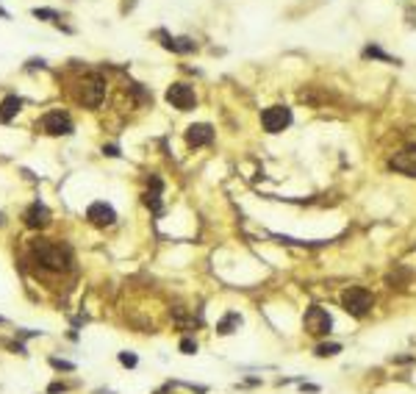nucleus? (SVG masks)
<instances>
[{"label":"nucleus","mask_w":416,"mask_h":394,"mask_svg":"<svg viewBox=\"0 0 416 394\" xmlns=\"http://www.w3.org/2000/svg\"><path fill=\"white\" fill-rule=\"evenodd\" d=\"M31 250H34L36 261L45 264V267L53 269V272H64V269H70V253H67L64 247L53 245V242L39 239V242H34V247H31Z\"/></svg>","instance_id":"nucleus-1"},{"label":"nucleus","mask_w":416,"mask_h":394,"mask_svg":"<svg viewBox=\"0 0 416 394\" xmlns=\"http://www.w3.org/2000/svg\"><path fill=\"white\" fill-rule=\"evenodd\" d=\"M103 153L111 155V158H117V155H119V147H117V144H108V147H103Z\"/></svg>","instance_id":"nucleus-23"},{"label":"nucleus","mask_w":416,"mask_h":394,"mask_svg":"<svg viewBox=\"0 0 416 394\" xmlns=\"http://www.w3.org/2000/svg\"><path fill=\"white\" fill-rule=\"evenodd\" d=\"M67 388H70L67 383H53V386H50L48 391H50V394H59V391H67Z\"/></svg>","instance_id":"nucleus-22"},{"label":"nucleus","mask_w":416,"mask_h":394,"mask_svg":"<svg viewBox=\"0 0 416 394\" xmlns=\"http://www.w3.org/2000/svg\"><path fill=\"white\" fill-rule=\"evenodd\" d=\"M239 325H242V314H236V311H231V314H225V317L217 322V333L220 336H231L239 330Z\"/></svg>","instance_id":"nucleus-14"},{"label":"nucleus","mask_w":416,"mask_h":394,"mask_svg":"<svg viewBox=\"0 0 416 394\" xmlns=\"http://www.w3.org/2000/svg\"><path fill=\"white\" fill-rule=\"evenodd\" d=\"M150 183H153V191H147V194H144V203H147L155 214H161V180L153 178Z\"/></svg>","instance_id":"nucleus-15"},{"label":"nucleus","mask_w":416,"mask_h":394,"mask_svg":"<svg viewBox=\"0 0 416 394\" xmlns=\"http://www.w3.org/2000/svg\"><path fill=\"white\" fill-rule=\"evenodd\" d=\"M388 167L402 172V175H408V178H416V144H408V147H402L399 153H394Z\"/></svg>","instance_id":"nucleus-8"},{"label":"nucleus","mask_w":416,"mask_h":394,"mask_svg":"<svg viewBox=\"0 0 416 394\" xmlns=\"http://www.w3.org/2000/svg\"><path fill=\"white\" fill-rule=\"evenodd\" d=\"M303 325H305V333H311V336H327L333 330V317L325 308H319V305H311L305 311Z\"/></svg>","instance_id":"nucleus-3"},{"label":"nucleus","mask_w":416,"mask_h":394,"mask_svg":"<svg viewBox=\"0 0 416 394\" xmlns=\"http://www.w3.org/2000/svg\"><path fill=\"white\" fill-rule=\"evenodd\" d=\"M106 97V81H103L100 75H86L83 78V84H81V100L86 103V106H100V100Z\"/></svg>","instance_id":"nucleus-6"},{"label":"nucleus","mask_w":416,"mask_h":394,"mask_svg":"<svg viewBox=\"0 0 416 394\" xmlns=\"http://www.w3.org/2000/svg\"><path fill=\"white\" fill-rule=\"evenodd\" d=\"M20 108H23V100H20L17 95H9V97H3V103H0V122H9V120H14Z\"/></svg>","instance_id":"nucleus-13"},{"label":"nucleus","mask_w":416,"mask_h":394,"mask_svg":"<svg viewBox=\"0 0 416 394\" xmlns=\"http://www.w3.org/2000/svg\"><path fill=\"white\" fill-rule=\"evenodd\" d=\"M34 17L36 20H59V14L53 9H34Z\"/></svg>","instance_id":"nucleus-18"},{"label":"nucleus","mask_w":416,"mask_h":394,"mask_svg":"<svg viewBox=\"0 0 416 394\" xmlns=\"http://www.w3.org/2000/svg\"><path fill=\"white\" fill-rule=\"evenodd\" d=\"M50 222V214L42 203H34L28 211H25V225L28 228H45Z\"/></svg>","instance_id":"nucleus-11"},{"label":"nucleus","mask_w":416,"mask_h":394,"mask_svg":"<svg viewBox=\"0 0 416 394\" xmlns=\"http://www.w3.org/2000/svg\"><path fill=\"white\" fill-rule=\"evenodd\" d=\"M186 142L189 147H202V144H211L214 142V128L208 122H197V125L186 128Z\"/></svg>","instance_id":"nucleus-10"},{"label":"nucleus","mask_w":416,"mask_h":394,"mask_svg":"<svg viewBox=\"0 0 416 394\" xmlns=\"http://www.w3.org/2000/svg\"><path fill=\"white\" fill-rule=\"evenodd\" d=\"M42 131L50 136H67L72 133V120L67 111H48L42 117Z\"/></svg>","instance_id":"nucleus-7"},{"label":"nucleus","mask_w":416,"mask_h":394,"mask_svg":"<svg viewBox=\"0 0 416 394\" xmlns=\"http://www.w3.org/2000/svg\"><path fill=\"white\" fill-rule=\"evenodd\" d=\"M86 220L97 228H108V225L117 222V211H114L108 203H100V200H97V203H92L89 209H86Z\"/></svg>","instance_id":"nucleus-9"},{"label":"nucleus","mask_w":416,"mask_h":394,"mask_svg":"<svg viewBox=\"0 0 416 394\" xmlns=\"http://www.w3.org/2000/svg\"><path fill=\"white\" fill-rule=\"evenodd\" d=\"M316 355H319V358H330V355H339L341 352V344L339 341H325V344H316Z\"/></svg>","instance_id":"nucleus-16"},{"label":"nucleus","mask_w":416,"mask_h":394,"mask_svg":"<svg viewBox=\"0 0 416 394\" xmlns=\"http://www.w3.org/2000/svg\"><path fill=\"white\" fill-rule=\"evenodd\" d=\"M50 366H56V369H64V372H72V369H75V364H70V361H61V358H50Z\"/></svg>","instance_id":"nucleus-21"},{"label":"nucleus","mask_w":416,"mask_h":394,"mask_svg":"<svg viewBox=\"0 0 416 394\" xmlns=\"http://www.w3.org/2000/svg\"><path fill=\"white\" fill-rule=\"evenodd\" d=\"M363 59H380V61H394V64H399L397 59H391L388 53H383L377 45H369V48H363Z\"/></svg>","instance_id":"nucleus-17"},{"label":"nucleus","mask_w":416,"mask_h":394,"mask_svg":"<svg viewBox=\"0 0 416 394\" xmlns=\"http://www.w3.org/2000/svg\"><path fill=\"white\" fill-rule=\"evenodd\" d=\"M341 305H344V311L347 314H352V317H366L369 311H372V305H374V300H372V294L366 292V289H361V286H350L344 294H341Z\"/></svg>","instance_id":"nucleus-2"},{"label":"nucleus","mask_w":416,"mask_h":394,"mask_svg":"<svg viewBox=\"0 0 416 394\" xmlns=\"http://www.w3.org/2000/svg\"><path fill=\"white\" fill-rule=\"evenodd\" d=\"M119 364H122V366H136V364H139V358L133 355V352L125 350V352H119Z\"/></svg>","instance_id":"nucleus-19"},{"label":"nucleus","mask_w":416,"mask_h":394,"mask_svg":"<svg viewBox=\"0 0 416 394\" xmlns=\"http://www.w3.org/2000/svg\"><path fill=\"white\" fill-rule=\"evenodd\" d=\"M180 352H186V355H194V352H197V341H194V339H180Z\"/></svg>","instance_id":"nucleus-20"},{"label":"nucleus","mask_w":416,"mask_h":394,"mask_svg":"<svg viewBox=\"0 0 416 394\" xmlns=\"http://www.w3.org/2000/svg\"><path fill=\"white\" fill-rule=\"evenodd\" d=\"M261 125L267 133H280L291 125V108L286 106H269L267 111L261 114Z\"/></svg>","instance_id":"nucleus-4"},{"label":"nucleus","mask_w":416,"mask_h":394,"mask_svg":"<svg viewBox=\"0 0 416 394\" xmlns=\"http://www.w3.org/2000/svg\"><path fill=\"white\" fill-rule=\"evenodd\" d=\"M166 103L172 108H178V111H191L197 103L194 97V89H191L189 84H172L169 89H166Z\"/></svg>","instance_id":"nucleus-5"},{"label":"nucleus","mask_w":416,"mask_h":394,"mask_svg":"<svg viewBox=\"0 0 416 394\" xmlns=\"http://www.w3.org/2000/svg\"><path fill=\"white\" fill-rule=\"evenodd\" d=\"M158 36L164 39L161 45H164L166 50H172V53H191V50H197V45L191 42V39H186V36H180V39H172V36L164 34V31H161Z\"/></svg>","instance_id":"nucleus-12"},{"label":"nucleus","mask_w":416,"mask_h":394,"mask_svg":"<svg viewBox=\"0 0 416 394\" xmlns=\"http://www.w3.org/2000/svg\"><path fill=\"white\" fill-rule=\"evenodd\" d=\"M0 322H3V319H0Z\"/></svg>","instance_id":"nucleus-24"}]
</instances>
